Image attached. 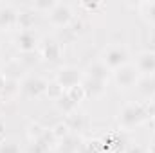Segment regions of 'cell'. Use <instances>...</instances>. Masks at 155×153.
<instances>
[{
  "label": "cell",
  "instance_id": "1",
  "mask_svg": "<svg viewBox=\"0 0 155 153\" xmlns=\"http://www.w3.org/2000/svg\"><path fill=\"white\" fill-rule=\"evenodd\" d=\"M150 115L152 114H150L148 103H128V105H124V106L119 110L117 124H119L123 130H132V128L141 126Z\"/></svg>",
  "mask_w": 155,
  "mask_h": 153
},
{
  "label": "cell",
  "instance_id": "2",
  "mask_svg": "<svg viewBox=\"0 0 155 153\" xmlns=\"http://www.w3.org/2000/svg\"><path fill=\"white\" fill-rule=\"evenodd\" d=\"M101 61L107 65V69L110 72H114V70H117V69H121V67L130 63V50L123 43H112V45H108L103 50Z\"/></svg>",
  "mask_w": 155,
  "mask_h": 153
},
{
  "label": "cell",
  "instance_id": "3",
  "mask_svg": "<svg viewBox=\"0 0 155 153\" xmlns=\"http://www.w3.org/2000/svg\"><path fill=\"white\" fill-rule=\"evenodd\" d=\"M47 86H49V83L41 76L31 74V76L24 77V81L20 83V92H22V96H25L29 99H38L43 94H47Z\"/></svg>",
  "mask_w": 155,
  "mask_h": 153
},
{
  "label": "cell",
  "instance_id": "4",
  "mask_svg": "<svg viewBox=\"0 0 155 153\" xmlns=\"http://www.w3.org/2000/svg\"><path fill=\"white\" fill-rule=\"evenodd\" d=\"M112 77H114V83H116V86L119 90H130L132 86L137 85L141 74H139V70L135 69V65L128 63V65H124V67L114 70Z\"/></svg>",
  "mask_w": 155,
  "mask_h": 153
},
{
  "label": "cell",
  "instance_id": "5",
  "mask_svg": "<svg viewBox=\"0 0 155 153\" xmlns=\"http://www.w3.org/2000/svg\"><path fill=\"white\" fill-rule=\"evenodd\" d=\"M40 41H41V38L35 29H22L15 36V47L24 54H33L35 50H38Z\"/></svg>",
  "mask_w": 155,
  "mask_h": 153
},
{
  "label": "cell",
  "instance_id": "6",
  "mask_svg": "<svg viewBox=\"0 0 155 153\" xmlns=\"http://www.w3.org/2000/svg\"><path fill=\"white\" fill-rule=\"evenodd\" d=\"M49 24L52 27H67L72 18H74V13H72V7L69 4H63V2H58L51 11H49Z\"/></svg>",
  "mask_w": 155,
  "mask_h": 153
},
{
  "label": "cell",
  "instance_id": "7",
  "mask_svg": "<svg viewBox=\"0 0 155 153\" xmlns=\"http://www.w3.org/2000/svg\"><path fill=\"white\" fill-rule=\"evenodd\" d=\"M83 77H85L83 70H79L78 67H61V69L58 70L54 81H56L63 90H69V88H72V86L81 85Z\"/></svg>",
  "mask_w": 155,
  "mask_h": 153
},
{
  "label": "cell",
  "instance_id": "8",
  "mask_svg": "<svg viewBox=\"0 0 155 153\" xmlns=\"http://www.w3.org/2000/svg\"><path fill=\"white\" fill-rule=\"evenodd\" d=\"M135 69L141 76H155V50H143L135 58Z\"/></svg>",
  "mask_w": 155,
  "mask_h": 153
},
{
  "label": "cell",
  "instance_id": "9",
  "mask_svg": "<svg viewBox=\"0 0 155 153\" xmlns=\"http://www.w3.org/2000/svg\"><path fill=\"white\" fill-rule=\"evenodd\" d=\"M38 50L43 60H47V61H58L60 56H61V43L54 38H43L40 41Z\"/></svg>",
  "mask_w": 155,
  "mask_h": 153
},
{
  "label": "cell",
  "instance_id": "10",
  "mask_svg": "<svg viewBox=\"0 0 155 153\" xmlns=\"http://www.w3.org/2000/svg\"><path fill=\"white\" fill-rule=\"evenodd\" d=\"M18 24V11L11 4L0 5V31H9Z\"/></svg>",
  "mask_w": 155,
  "mask_h": 153
},
{
  "label": "cell",
  "instance_id": "11",
  "mask_svg": "<svg viewBox=\"0 0 155 153\" xmlns=\"http://www.w3.org/2000/svg\"><path fill=\"white\" fill-rule=\"evenodd\" d=\"M81 86H83V90H85V96L90 97V99H99V97H103L105 92H107V83L96 81V79H90V77H83Z\"/></svg>",
  "mask_w": 155,
  "mask_h": 153
},
{
  "label": "cell",
  "instance_id": "12",
  "mask_svg": "<svg viewBox=\"0 0 155 153\" xmlns=\"http://www.w3.org/2000/svg\"><path fill=\"white\" fill-rule=\"evenodd\" d=\"M85 77H90V79H96V81H103V83H108V76H110V70L107 69V65L97 60L94 63H90L85 70H83Z\"/></svg>",
  "mask_w": 155,
  "mask_h": 153
},
{
  "label": "cell",
  "instance_id": "13",
  "mask_svg": "<svg viewBox=\"0 0 155 153\" xmlns=\"http://www.w3.org/2000/svg\"><path fill=\"white\" fill-rule=\"evenodd\" d=\"M135 86L143 97H146V99L155 97V76H141Z\"/></svg>",
  "mask_w": 155,
  "mask_h": 153
},
{
  "label": "cell",
  "instance_id": "14",
  "mask_svg": "<svg viewBox=\"0 0 155 153\" xmlns=\"http://www.w3.org/2000/svg\"><path fill=\"white\" fill-rule=\"evenodd\" d=\"M139 13H141V16L150 24V25H153L155 27V0H148V2H141L139 4Z\"/></svg>",
  "mask_w": 155,
  "mask_h": 153
},
{
  "label": "cell",
  "instance_id": "15",
  "mask_svg": "<svg viewBox=\"0 0 155 153\" xmlns=\"http://www.w3.org/2000/svg\"><path fill=\"white\" fill-rule=\"evenodd\" d=\"M35 11H20L18 13V24L16 27L22 31V29H35Z\"/></svg>",
  "mask_w": 155,
  "mask_h": 153
},
{
  "label": "cell",
  "instance_id": "16",
  "mask_svg": "<svg viewBox=\"0 0 155 153\" xmlns=\"http://www.w3.org/2000/svg\"><path fill=\"white\" fill-rule=\"evenodd\" d=\"M18 92H20V81H16V79H7V77H5V83H4V88H2L0 96L5 97V99H11V97H15Z\"/></svg>",
  "mask_w": 155,
  "mask_h": 153
},
{
  "label": "cell",
  "instance_id": "17",
  "mask_svg": "<svg viewBox=\"0 0 155 153\" xmlns=\"http://www.w3.org/2000/svg\"><path fill=\"white\" fill-rule=\"evenodd\" d=\"M45 133H47V130H45L41 124H38V122H31L29 128H27V137H29L31 142H33V141H40V139H43Z\"/></svg>",
  "mask_w": 155,
  "mask_h": 153
},
{
  "label": "cell",
  "instance_id": "18",
  "mask_svg": "<svg viewBox=\"0 0 155 153\" xmlns=\"http://www.w3.org/2000/svg\"><path fill=\"white\" fill-rule=\"evenodd\" d=\"M51 135H52L54 141H63L65 137L71 135V128H69L67 122H58V124L51 130Z\"/></svg>",
  "mask_w": 155,
  "mask_h": 153
},
{
  "label": "cell",
  "instance_id": "19",
  "mask_svg": "<svg viewBox=\"0 0 155 153\" xmlns=\"http://www.w3.org/2000/svg\"><path fill=\"white\" fill-rule=\"evenodd\" d=\"M65 96L74 103V105H79L87 96H85V90H83V86L81 85H78V86H72V88H69V90H65Z\"/></svg>",
  "mask_w": 155,
  "mask_h": 153
},
{
  "label": "cell",
  "instance_id": "20",
  "mask_svg": "<svg viewBox=\"0 0 155 153\" xmlns=\"http://www.w3.org/2000/svg\"><path fill=\"white\" fill-rule=\"evenodd\" d=\"M58 2H54V0H36V2H33V11L35 13H47L49 15V11Z\"/></svg>",
  "mask_w": 155,
  "mask_h": 153
},
{
  "label": "cell",
  "instance_id": "21",
  "mask_svg": "<svg viewBox=\"0 0 155 153\" xmlns=\"http://www.w3.org/2000/svg\"><path fill=\"white\" fill-rule=\"evenodd\" d=\"M56 105H58V108H60L61 112H65V114H72V112L76 110V105H74V103H72V101L65 96V94H63V96L56 101Z\"/></svg>",
  "mask_w": 155,
  "mask_h": 153
},
{
  "label": "cell",
  "instance_id": "22",
  "mask_svg": "<svg viewBox=\"0 0 155 153\" xmlns=\"http://www.w3.org/2000/svg\"><path fill=\"white\" fill-rule=\"evenodd\" d=\"M63 94H65V90H63V88H61V86H60L56 81L49 83V86H47V96H49V97H52L54 101H58V99H60Z\"/></svg>",
  "mask_w": 155,
  "mask_h": 153
},
{
  "label": "cell",
  "instance_id": "23",
  "mask_svg": "<svg viewBox=\"0 0 155 153\" xmlns=\"http://www.w3.org/2000/svg\"><path fill=\"white\" fill-rule=\"evenodd\" d=\"M0 153H22V150H20V144H18V142L5 139V141L0 144Z\"/></svg>",
  "mask_w": 155,
  "mask_h": 153
},
{
  "label": "cell",
  "instance_id": "24",
  "mask_svg": "<svg viewBox=\"0 0 155 153\" xmlns=\"http://www.w3.org/2000/svg\"><path fill=\"white\" fill-rule=\"evenodd\" d=\"M79 5H81L83 9H87V11H97V9L103 7V4H99V2H92V4H90V2H81Z\"/></svg>",
  "mask_w": 155,
  "mask_h": 153
},
{
  "label": "cell",
  "instance_id": "25",
  "mask_svg": "<svg viewBox=\"0 0 155 153\" xmlns=\"http://www.w3.org/2000/svg\"><path fill=\"white\" fill-rule=\"evenodd\" d=\"M124 153H144V150H143L139 144H132V146H128V150Z\"/></svg>",
  "mask_w": 155,
  "mask_h": 153
},
{
  "label": "cell",
  "instance_id": "26",
  "mask_svg": "<svg viewBox=\"0 0 155 153\" xmlns=\"http://www.w3.org/2000/svg\"><path fill=\"white\" fill-rule=\"evenodd\" d=\"M148 106H150V114L155 115V101H150V103H148Z\"/></svg>",
  "mask_w": 155,
  "mask_h": 153
},
{
  "label": "cell",
  "instance_id": "27",
  "mask_svg": "<svg viewBox=\"0 0 155 153\" xmlns=\"http://www.w3.org/2000/svg\"><path fill=\"white\" fill-rule=\"evenodd\" d=\"M4 83H5V77L0 74V92H2V88H4Z\"/></svg>",
  "mask_w": 155,
  "mask_h": 153
},
{
  "label": "cell",
  "instance_id": "28",
  "mask_svg": "<svg viewBox=\"0 0 155 153\" xmlns=\"http://www.w3.org/2000/svg\"><path fill=\"white\" fill-rule=\"evenodd\" d=\"M148 151H150V153H155V142L150 146V150H148Z\"/></svg>",
  "mask_w": 155,
  "mask_h": 153
},
{
  "label": "cell",
  "instance_id": "29",
  "mask_svg": "<svg viewBox=\"0 0 155 153\" xmlns=\"http://www.w3.org/2000/svg\"><path fill=\"white\" fill-rule=\"evenodd\" d=\"M0 132H2V121H0Z\"/></svg>",
  "mask_w": 155,
  "mask_h": 153
},
{
  "label": "cell",
  "instance_id": "30",
  "mask_svg": "<svg viewBox=\"0 0 155 153\" xmlns=\"http://www.w3.org/2000/svg\"><path fill=\"white\" fill-rule=\"evenodd\" d=\"M153 142H155V133H153Z\"/></svg>",
  "mask_w": 155,
  "mask_h": 153
}]
</instances>
